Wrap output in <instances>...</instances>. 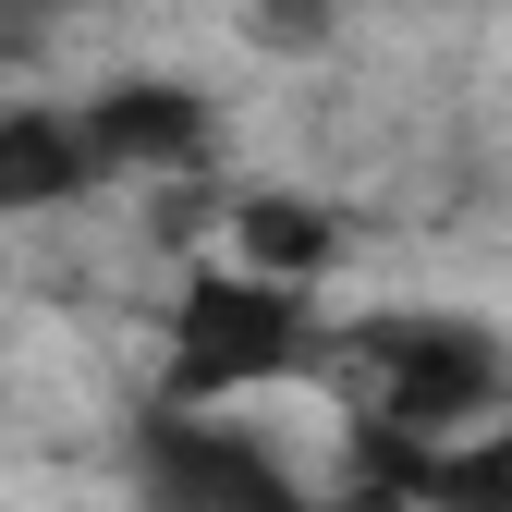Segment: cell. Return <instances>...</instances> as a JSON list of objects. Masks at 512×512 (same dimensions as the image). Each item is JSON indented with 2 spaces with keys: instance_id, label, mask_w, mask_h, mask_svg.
Returning <instances> with one entry per match:
<instances>
[{
  "instance_id": "cell-1",
  "label": "cell",
  "mask_w": 512,
  "mask_h": 512,
  "mask_svg": "<svg viewBox=\"0 0 512 512\" xmlns=\"http://www.w3.org/2000/svg\"><path fill=\"white\" fill-rule=\"evenodd\" d=\"M293 342H305L293 293H281V281H256V269H208L196 293L171 305V378H183L196 403L281 378V366H293Z\"/></svg>"
},
{
  "instance_id": "cell-2",
  "label": "cell",
  "mask_w": 512,
  "mask_h": 512,
  "mask_svg": "<svg viewBox=\"0 0 512 512\" xmlns=\"http://www.w3.org/2000/svg\"><path fill=\"white\" fill-rule=\"evenodd\" d=\"M147 500H159V512H305L256 439L196 427V415H159V427H147Z\"/></svg>"
},
{
  "instance_id": "cell-3",
  "label": "cell",
  "mask_w": 512,
  "mask_h": 512,
  "mask_svg": "<svg viewBox=\"0 0 512 512\" xmlns=\"http://www.w3.org/2000/svg\"><path fill=\"white\" fill-rule=\"evenodd\" d=\"M378 366H391V427H464L488 391H500V366L476 330H378Z\"/></svg>"
},
{
  "instance_id": "cell-4",
  "label": "cell",
  "mask_w": 512,
  "mask_h": 512,
  "mask_svg": "<svg viewBox=\"0 0 512 512\" xmlns=\"http://www.w3.org/2000/svg\"><path fill=\"white\" fill-rule=\"evenodd\" d=\"M86 147H98V171H110V159H135V171H196V159H208V110L183 98V86H110V98L86 110Z\"/></svg>"
},
{
  "instance_id": "cell-5",
  "label": "cell",
  "mask_w": 512,
  "mask_h": 512,
  "mask_svg": "<svg viewBox=\"0 0 512 512\" xmlns=\"http://www.w3.org/2000/svg\"><path fill=\"white\" fill-rule=\"evenodd\" d=\"M98 183L86 122H0V208H61Z\"/></svg>"
},
{
  "instance_id": "cell-6",
  "label": "cell",
  "mask_w": 512,
  "mask_h": 512,
  "mask_svg": "<svg viewBox=\"0 0 512 512\" xmlns=\"http://www.w3.org/2000/svg\"><path fill=\"white\" fill-rule=\"evenodd\" d=\"M232 244H244L256 281H317V269H330V220L293 208V196H244L232 208Z\"/></svg>"
},
{
  "instance_id": "cell-7",
  "label": "cell",
  "mask_w": 512,
  "mask_h": 512,
  "mask_svg": "<svg viewBox=\"0 0 512 512\" xmlns=\"http://www.w3.org/2000/svg\"><path fill=\"white\" fill-rule=\"evenodd\" d=\"M415 512H512V427H500V439H476V452H439Z\"/></svg>"
}]
</instances>
